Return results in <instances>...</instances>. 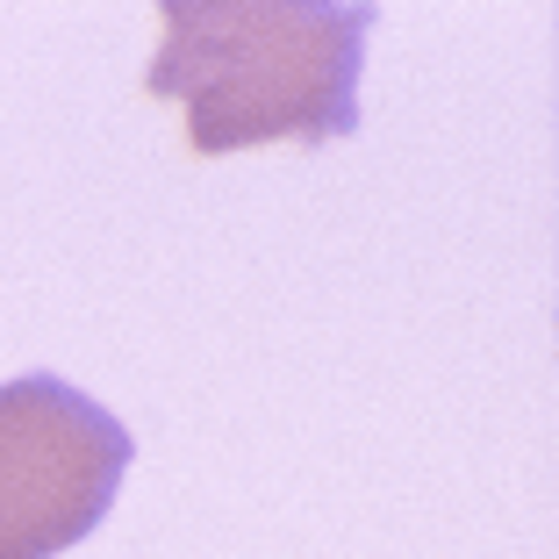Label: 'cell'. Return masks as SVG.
I'll list each match as a JSON object with an SVG mask.
<instances>
[{
	"label": "cell",
	"instance_id": "cell-2",
	"mask_svg": "<svg viewBox=\"0 0 559 559\" xmlns=\"http://www.w3.org/2000/svg\"><path fill=\"white\" fill-rule=\"evenodd\" d=\"M136 460L122 416L58 373L0 388V559H58L116 510Z\"/></svg>",
	"mask_w": 559,
	"mask_h": 559
},
{
	"label": "cell",
	"instance_id": "cell-1",
	"mask_svg": "<svg viewBox=\"0 0 559 559\" xmlns=\"http://www.w3.org/2000/svg\"><path fill=\"white\" fill-rule=\"evenodd\" d=\"M144 94L187 108V151L330 144L359 130L373 8L330 0H165Z\"/></svg>",
	"mask_w": 559,
	"mask_h": 559
}]
</instances>
